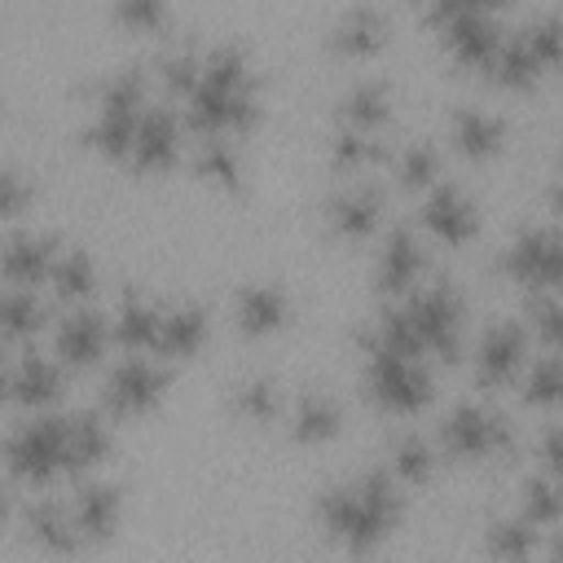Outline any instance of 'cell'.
<instances>
[{"mask_svg":"<svg viewBox=\"0 0 563 563\" xmlns=\"http://www.w3.org/2000/svg\"><path fill=\"white\" fill-rule=\"evenodd\" d=\"M532 466L563 479V413L541 418V427L532 431Z\"/></svg>","mask_w":563,"mask_h":563,"instance_id":"cell-32","label":"cell"},{"mask_svg":"<svg viewBox=\"0 0 563 563\" xmlns=\"http://www.w3.org/2000/svg\"><path fill=\"white\" fill-rule=\"evenodd\" d=\"M176 391H180V369L176 365H167L158 356H141V352H119L97 374L92 405H101V413L128 431V427L158 422L172 409Z\"/></svg>","mask_w":563,"mask_h":563,"instance_id":"cell-5","label":"cell"},{"mask_svg":"<svg viewBox=\"0 0 563 563\" xmlns=\"http://www.w3.org/2000/svg\"><path fill=\"white\" fill-rule=\"evenodd\" d=\"M110 18H114L123 31H132L136 40H158L154 31H163V26L172 22V9H167L163 0H114Z\"/></svg>","mask_w":563,"mask_h":563,"instance_id":"cell-31","label":"cell"},{"mask_svg":"<svg viewBox=\"0 0 563 563\" xmlns=\"http://www.w3.org/2000/svg\"><path fill=\"white\" fill-rule=\"evenodd\" d=\"M356 352V387L361 400L383 422H413L435 400V365L427 356L391 352V347H352Z\"/></svg>","mask_w":563,"mask_h":563,"instance_id":"cell-6","label":"cell"},{"mask_svg":"<svg viewBox=\"0 0 563 563\" xmlns=\"http://www.w3.org/2000/svg\"><path fill=\"white\" fill-rule=\"evenodd\" d=\"M422 22L431 26V40L440 44V53L449 57L453 70L488 75V66L506 40L501 13L484 0H435L422 9Z\"/></svg>","mask_w":563,"mask_h":563,"instance_id":"cell-8","label":"cell"},{"mask_svg":"<svg viewBox=\"0 0 563 563\" xmlns=\"http://www.w3.org/2000/svg\"><path fill=\"white\" fill-rule=\"evenodd\" d=\"M444 150L471 167H484V163H497L506 158L510 150V119L484 101H471V97H457L444 106V132H440Z\"/></svg>","mask_w":563,"mask_h":563,"instance_id":"cell-18","label":"cell"},{"mask_svg":"<svg viewBox=\"0 0 563 563\" xmlns=\"http://www.w3.org/2000/svg\"><path fill=\"white\" fill-rule=\"evenodd\" d=\"M409 220H413L418 233L431 242V251H449V255L471 251V246L484 238V229H488L484 198H479L466 180H449V176H444L440 185H431V189L413 202Z\"/></svg>","mask_w":563,"mask_h":563,"instance_id":"cell-13","label":"cell"},{"mask_svg":"<svg viewBox=\"0 0 563 563\" xmlns=\"http://www.w3.org/2000/svg\"><path fill=\"white\" fill-rule=\"evenodd\" d=\"M493 273L519 290V299L563 295V229L550 220H519L497 242Z\"/></svg>","mask_w":563,"mask_h":563,"instance_id":"cell-9","label":"cell"},{"mask_svg":"<svg viewBox=\"0 0 563 563\" xmlns=\"http://www.w3.org/2000/svg\"><path fill=\"white\" fill-rule=\"evenodd\" d=\"M510 506L523 510L541 532H550V528L563 523V479L550 475V471L528 466V471L515 479V488H510Z\"/></svg>","mask_w":563,"mask_h":563,"instance_id":"cell-28","label":"cell"},{"mask_svg":"<svg viewBox=\"0 0 563 563\" xmlns=\"http://www.w3.org/2000/svg\"><path fill=\"white\" fill-rule=\"evenodd\" d=\"M391 44V18L378 4H343L325 26V48L347 62L378 57Z\"/></svg>","mask_w":563,"mask_h":563,"instance_id":"cell-24","label":"cell"},{"mask_svg":"<svg viewBox=\"0 0 563 563\" xmlns=\"http://www.w3.org/2000/svg\"><path fill=\"white\" fill-rule=\"evenodd\" d=\"M532 352H537V343H532V334H528L519 308H515V312H506V308L488 312V317L475 325L471 343H466V374H471V387H475L479 396H493V391H501V387H515L519 374H523V365L532 361Z\"/></svg>","mask_w":563,"mask_h":563,"instance_id":"cell-12","label":"cell"},{"mask_svg":"<svg viewBox=\"0 0 563 563\" xmlns=\"http://www.w3.org/2000/svg\"><path fill=\"white\" fill-rule=\"evenodd\" d=\"M541 563H563V523L545 532V545H541Z\"/></svg>","mask_w":563,"mask_h":563,"instance_id":"cell-34","label":"cell"},{"mask_svg":"<svg viewBox=\"0 0 563 563\" xmlns=\"http://www.w3.org/2000/svg\"><path fill=\"white\" fill-rule=\"evenodd\" d=\"M519 317L537 352H563V295H532L519 303Z\"/></svg>","mask_w":563,"mask_h":563,"instance_id":"cell-30","label":"cell"},{"mask_svg":"<svg viewBox=\"0 0 563 563\" xmlns=\"http://www.w3.org/2000/svg\"><path fill=\"white\" fill-rule=\"evenodd\" d=\"M66 497H70L79 537H84V545H88V559L101 554V550H114V545L128 537L132 515H136V501H132V488H128L123 475L97 471V475H88V479H75Z\"/></svg>","mask_w":563,"mask_h":563,"instance_id":"cell-15","label":"cell"},{"mask_svg":"<svg viewBox=\"0 0 563 563\" xmlns=\"http://www.w3.org/2000/svg\"><path fill=\"white\" fill-rule=\"evenodd\" d=\"M48 347L53 356L70 369V374H88V369H106L110 352H114V334H110V308L106 303H84V308H57V321L48 330Z\"/></svg>","mask_w":563,"mask_h":563,"instance_id":"cell-19","label":"cell"},{"mask_svg":"<svg viewBox=\"0 0 563 563\" xmlns=\"http://www.w3.org/2000/svg\"><path fill=\"white\" fill-rule=\"evenodd\" d=\"M282 431H286V444L290 449H303V453H317V449L339 444L347 435V405H343L339 387L334 383H321V378L290 383Z\"/></svg>","mask_w":563,"mask_h":563,"instance_id":"cell-17","label":"cell"},{"mask_svg":"<svg viewBox=\"0 0 563 563\" xmlns=\"http://www.w3.org/2000/svg\"><path fill=\"white\" fill-rule=\"evenodd\" d=\"M53 321H57V303L44 290H31V286H4L0 290V339H4V352L40 343L53 330Z\"/></svg>","mask_w":563,"mask_h":563,"instance_id":"cell-27","label":"cell"},{"mask_svg":"<svg viewBox=\"0 0 563 563\" xmlns=\"http://www.w3.org/2000/svg\"><path fill=\"white\" fill-rule=\"evenodd\" d=\"M435 563H457V559H435Z\"/></svg>","mask_w":563,"mask_h":563,"instance_id":"cell-36","label":"cell"},{"mask_svg":"<svg viewBox=\"0 0 563 563\" xmlns=\"http://www.w3.org/2000/svg\"><path fill=\"white\" fill-rule=\"evenodd\" d=\"M554 172H559V176H563V132H559V136H554Z\"/></svg>","mask_w":563,"mask_h":563,"instance_id":"cell-35","label":"cell"},{"mask_svg":"<svg viewBox=\"0 0 563 563\" xmlns=\"http://www.w3.org/2000/svg\"><path fill=\"white\" fill-rule=\"evenodd\" d=\"M409 493H427L440 484V471H444V457L435 449V435H427L422 427H400L383 440V457H378Z\"/></svg>","mask_w":563,"mask_h":563,"instance_id":"cell-25","label":"cell"},{"mask_svg":"<svg viewBox=\"0 0 563 563\" xmlns=\"http://www.w3.org/2000/svg\"><path fill=\"white\" fill-rule=\"evenodd\" d=\"M387 176H391V189L396 194H409L413 202L444 180V145L435 132H409L391 145V158H387Z\"/></svg>","mask_w":563,"mask_h":563,"instance_id":"cell-26","label":"cell"},{"mask_svg":"<svg viewBox=\"0 0 563 563\" xmlns=\"http://www.w3.org/2000/svg\"><path fill=\"white\" fill-rule=\"evenodd\" d=\"M70 479V405L18 413L4 431V484L13 493H53Z\"/></svg>","mask_w":563,"mask_h":563,"instance_id":"cell-4","label":"cell"},{"mask_svg":"<svg viewBox=\"0 0 563 563\" xmlns=\"http://www.w3.org/2000/svg\"><path fill=\"white\" fill-rule=\"evenodd\" d=\"M224 317H229V330L233 339L242 343H273V339H286L299 321V286L282 273H242L233 277L229 286V299H224Z\"/></svg>","mask_w":563,"mask_h":563,"instance_id":"cell-10","label":"cell"},{"mask_svg":"<svg viewBox=\"0 0 563 563\" xmlns=\"http://www.w3.org/2000/svg\"><path fill=\"white\" fill-rule=\"evenodd\" d=\"M110 273H106V260L92 242L84 238H70L66 233V246L53 264V277H48V299L57 308H84V303H101V290H106Z\"/></svg>","mask_w":563,"mask_h":563,"instance_id":"cell-22","label":"cell"},{"mask_svg":"<svg viewBox=\"0 0 563 563\" xmlns=\"http://www.w3.org/2000/svg\"><path fill=\"white\" fill-rule=\"evenodd\" d=\"M537 207H541V220H550V224L563 229V176L559 172H550L537 185Z\"/></svg>","mask_w":563,"mask_h":563,"instance_id":"cell-33","label":"cell"},{"mask_svg":"<svg viewBox=\"0 0 563 563\" xmlns=\"http://www.w3.org/2000/svg\"><path fill=\"white\" fill-rule=\"evenodd\" d=\"M431 273H435L431 242L418 233L413 220H391L383 229V238L369 246L365 290H369L374 303H396V299L413 295Z\"/></svg>","mask_w":563,"mask_h":563,"instance_id":"cell-14","label":"cell"},{"mask_svg":"<svg viewBox=\"0 0 563 563\" xmlns=\"http://www.w3.org/2000/svg\"><path fill=\"white\" fill-rule=\"evenodd\" d=\"M396 88L383 75H356L330 97V128L365 132V136H391L396 123Z\"/></svg>","mask_w":563,"mask_h":563,"instance_id":"cell-21","label":"cell"},{"mask_svg":"<svg viewBox=\"0 0 563 563\" xmlns=\"http://www.w3.org/2000/svg\"><path fill=\"white\" fill-rule=\"evenodd\" d=\"M317 220L325 242H334L339 251H356L365 242H378L391 224V194L374 176L334 180L317 202Z\"/></svg>","mask_w":563,"mask_h":563,"instance_id":"cell-11","label":"cell"},{"mask_svg":"<svg viewBox=\"0 0 563 563\" xmlns=\"http://www.w3.org/2000/svg\"><path fill=\"white\" fill-rule=\"evenodd\" d=\"M62 246H66V233L44 224V220L4 229V238H0V277H4V286H31V290L48 295V277H53V264H57Z\"/></svg>","mask_w":563,"mask_h":563,"instance_id":"cell-20","label":"cell"},{"mask_svg":"<svg viewBox=\"0 0 563 563\" xmlns=\"http://www.w3.org/2000/svg\"><path fill=\"white\" fill-rule=\"evenodd\" d=\"M515 396L545 418L563 413V352H532L515 383Z\"/></svg>","mask_w":563,"mask_h":563,"instance_id":"cell-29","label":"cell"},{"mask_svg":"<svg viewBox=\"0 0 563 563\" xmlns=\"http://www.w3.org/2000/svg\"><path fill=\"white\" fill-rule=\"evenodd\" d=\"M409 501L413 493L374 457V462H361L356 471H339L312 484L303 515H308L312 541L321 537V545L356 563L387 550V541L409 519Z\"/></svg>","mask_w":563,"mask_h":563,"instance_id":"cell-1","label":"cell"},{"mask_svg":"<svg viewBox=\"0 0 563 563\" xmlns=\"http://www.w3.org/2000/svg\"><path fill=\"white\" fill-rule=\"evenodd\" d=\"M189 128V141L198 136H224L251 145V136L264 128L268 97H264V70L238 40H198V62L180 97L172 101Z\"/></svg>","mask_w":563,"mask_h":563,"instance_id":"cell-2","label":"cell"},{"mask_svg":"<svg viewBox=\"0 0 563 563\" xmlns=\"http://www.w3.org/2000/svg\"><path fill=\"white\" fill-rule=\"evenodd\" d=\"M484 79L506 92H537L545 79H563V9H532L506 26Z\"/></svg>","mask_w":563,"mask_h":563,"instance_id":"cell-7","label":"cell"},{"mask_svg":"<svg viewBox=\"0 0 563 563\" xmlns=\"http://www.w3.org/2000/svg\"><path fill=\"white\" fill-rule=\"evenodd\" d=\"M435 449L444 466L462 471H493L497 462L519 457V422L493 400V396H462L440 409L435 418Z\"/></svg>","mask_w":563,"mask_h":563,"instance_id":"cell-3","label":"cell"},{"mask_svg":"<svg viewBox=\"0 0 563 563\" xmlns=\"http://www.w3.org/2000/svg\"><path fill=\"white\" fill-rule=\"evenodd\" d=\"M475 537H479V554L488 563H537L541 545H545V532L523 510H515L510 501L479 515Z\"/></svg>","mask_w":563,"mask_h":563,"instance_id":"cell-23","label":"cell"},{"mask_svg":"<svg viewBox=\"0 0 563 563\" xmlns=\"http://www.w3.org/2000/svg\"><path fill=\"white\" fill-rule=\"evenodd\" d=\"M70 369L53 356L48 343H31V347H13L4 352V405L18 413H48L66 405V387H70Z\"/></svg>","mask_w":563,"mask_h":563,"instance_id":"cell-16","label":"cell"}]
</instances>
